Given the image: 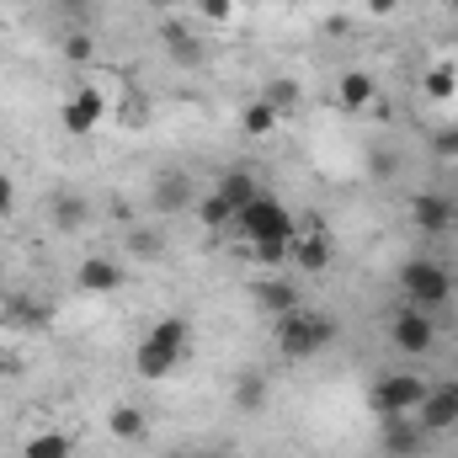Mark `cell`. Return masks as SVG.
<instances>
[{
    "instance_id": "d6a6232c",
    "label": "cell",
    "mask_w": 458,
    "mask_h": 458,
    "mask_svg": "<svg viewBox=\"0 0 458 458\" xmlns=\"http://www.w3.org/2000/svg\"><path fill=\"white\" fill-rule=\"evenodd\" d=\"M448 5H454V11H458V0H448Z\"/></svg>"
},
{
    "instance_id": "cb8c5ba5",
    "label": "cell",
    "mask_w": 458,
    "mask_h": 458,
    "mask_svg": "<svg viewBox=\"0 0 458 458\" xmlns=\"http://www.w3.org/2000/svg\"><path fill=\"white\" fill-rule=\"evenodd\" d=\"M267 102H272L277 113H288V107H299V86H293V81H272V86H267Z\"/></svg>"
},
{
    "instance_id": "8fae6325",
    "label": "cell",
    "mask_w": 458,
    "mask_h": 458,
    "mask_svg": "<svg viewBox=\"0 0 458 458\" xmlns=\"http://www.w3.org/2000/svg\"><path fill=\"white\" fill-rule=\"evenodd\" d=\"M421 427L416 421H405V416H389V427H384V454L389 458H411V454H421Z\"/></svg>"
},
{
    "instance_id": "9c48e42d",
    "label": "cell",
    "mask_w": 458,
    "mask_h": 458,
    "mask_svg": "<svg viewBox=\"0 0 458 458\" xmlns=\"http://www.w3.org/2000/svg\"><path fill=\"white\" fill-rule=\"evenodd\" d=\"M288 256H293L304 272H326V267H331V240H326V225H320V219H315V225H299Z\"/></svg>"
},
{
    "instance_id": "4316f807",
    "label": "cell",
    "mask_w": 458,
    "mask_h": 458,
    "mask_svg": "<svg viewBox=\"0 0 458 458\" xmlns=\"http://www.w3.org/2000/svg\"><path fill=\"white\" fill-rule=\"evenodd\" d=\"M229 11H234V0H203V16H214V21H225Z\"/></svg>"
},
{
    "instance_id": "4dcf8cb0",
    "label": "cell",
    "mask_w": 458,
    "mask_h": 458,
    "mask_svg": "<svg viewBox=\"0 0 458 458\" xmlns=\"http://www.w3.org/2000/svg\"><path fill=\"white\" fill-rule=\"evenodd\" d=\"M149 5H160V11H165V5H176V0H149Z\"/></svg>"
},
{
    "instance_id": "7402d4cb",
    "label": "cell",
    "mask_w": 458,
    "mask_h": 458,
    "mask_svg": "<svg viewBox=\"0 0 458 458\" xmlns=\"http://www.w3.org/2000/svg\"><path fill=\"white\" fill-rule=\"evenodd\" d=\"M54 225L64 229V234H75V229L86 225V203H81V198H59V203H54Z\"/></svg>"
},
{
    "instance_id": "9a60e30c",
    "label": "cell",
    "mask_w": 458,
    "mask_h": 458,
    "mask_svg": "<svg viewBox=\"0 0 458 458\" xmlns=\"http://www.w3.org/2000/svg\"><path fill=\"white\" fill-rule=\"evenodd\" d=\"M144 432H149V421H144V411H139V405H117V411H113V437H117V443H139Z\"/></svg>"
},
{
    "instance_id": "d4e9b609",
    "label": "cell",
    "mask_w": 458,
    "mask_h": 458,
    "mask_svg": "<svg viewBox=\"0 0 458 458\" xmlns=\"http://www.w3.org/2000/svg\"><path fill=\"white\" fill-rule=\"evenodd\" d=\"M64 59H75V64H86V59H91V38H86V32H75V38H64Z\"/></svg>"
},
{
    "instance_id": "7a4b0ae2",
    "label": "cell",
    "mask_w": 458,
    "mask_h": 458,
    "mask_svg": "<svg viewBox=\"0 0 458 458\" xmlns=\"http://www.w3.org/2000/svg\"><path fill=\"white\" fill-rule=\"evenodd\" d=\"M187 352H192V320H187V315H160V320L144 331L133 368H139L144 378H165Z\"/></svg>"
},
{
    "instance_id": "4fadbf2b",
    "label": "cell",
    "mask_w": 458,
    "mask_h": 458,
    "mask_svg": "<svg viewBox=\"0 0 458 458\" xmlns=\"http://www.w3.org/2000/svg\"><path fill=\"white\" fill-rule=\"evenodd\" d=\"M256 299H261V310L277 320V315H288V310H299V288L293 283H283V277H267L261 288H256Z\"/></svg>"
},
{
    "instance_id": "e0dca14e",
    "label": "cell",
    "mask_w": 458,
    "mask_h": 458,
    "mask_svg": "<svg viewBox=\"0 0 458 458\" xmlns=\"http://www.w3.org/2000/svg\"><path fill=\"white\" fill-rule=\"evenodd\" d=\"M214 192H219V198H225L229 208L240 214V208H245V203L256 198V182H250L245 171H229V176H225V182H219V187H214Z\"/></svg>"
},
{
    "instance_id": "30bf717a",
    "label": "cell",
    "mask_w": 458,
    "mask_h": 458,
    "mask_svg": "<svg viewBox=\"0 0 458 458\" xmlns=\"http://www.w3.org/2000/svg\"><path fill=\"white\" fill-rule=\"evenodd\" d=\"M411 219L421 234H443V229L454 225V203L448 198H437V192H421L416 203H411Z\"/></svg>"
},
{
    "instance_id": "484cf974",
    "label": "cell",
    "mask_w": 458,
    "mask_h": 458,
    "mask_svg": "<svg viewBox=\"0 0 458 458\" xmlns=\"http://www.w3.org/2000/svg\"><path fill=\"white\" fill-rule=\"evenodd\" d=\"M11 208H16V187H11V176L0 171V219H5Z\"/></svg>"
},
{
    "instance_id": "f1b7e54d",
    "label": "cell",
    "mask_w": 458,
    "mask_h": 458,
    "mask_svg": "<svg viewBox=\"0 0 458 458\" xmlns=\"http://www.w3.org/2000/svg\"><path fill=\"white\" fill-rule=\"evenodd\" d=\"M362 5H368V11H373V16H389V11H394V5H400V0H362Z\"/></svg>"
},
{
    "instance_id": "277c9868",
    "label": "cell",
    "mask_w": 458,
    "mask_h": 458,
    "mask_svg": "<svg viewBox=\"0 0 458 458\" xmlns=\"http://www.w3.org/2000/svg\"><path fill=\"white\" fill-rule=\"evenodd\" d=\"M400 288H405V299H411L416 310H443V304H448V293H454V277H448V267H443V261L416 256V261H405V267H400Z\"/></svg>"
},
{
    "instance_id": "ac0fdd59",
    "label": "cell",
    "mask_w": 458,
    "mask_h": 458,
    "mask_svg": "<svg viewBox=\"0 0 458 458\" xmlns=\"http://www.w3.org/2000/svg\"><path fill=\"white\" fill-rule=\"evenodd\" d=\"M70 448H75V443H70L64 432H38V437L21 448V458H70Z\"/></svg>"
},
{
    "instance_id": "83f0119b",
    "label": "cell",
    "mask_w": 458,
    "mask_h": 458,
    "mask_svg": "<svg viewBox=\"0 0 458 458\" xmlns=\"http://www.w3.org/2000/svg\"><path fill=\"white\" fill-rule=\"evenodd\" d=\"M437 149H443V155H458V128H443V133H437Z\"/></svg>"
},
{
    "instance_id": "1f68e13d",
    "label": "cell",
    "mask_w": 458,
    "mask_h": 458,
    "mask_svg": "<svg viewBox=\"0 0 458 458\" xmlns=\"http://www.w3.org/2000/svg\"><path fill=\"white\" fill-rule=\"evenodd\" d=\"M198 458H229V454H198Z\"/></svg>"
},
{
    "instance_id": "ffe728a7",
    "label": "cell",
    "mask_w": 458,
    "mask_h": 458,
    "mask_svg": "<svg viewBox=\"0 0 458 458\" xmlns=\"http://www.w3.org/2000/svg\"><path fill=\"white\" fill-rule=\"evenodd\" d=\"M421 86H427V97H432V102H448V97L458 91V70H454V64H432Z\"/></svg>"
},
{
    "instance_id": "d6986e66",
    "label": "cell",
    "mask_w": 458,
    "mask_h": 458,
    "mask_svg": "<svg viewBox=\"0 0 458 458\" xmlns=\"http://www.w3.org/2000/svg\"><path fill=\"white\" fill-rule=\"evenodd\" d=\"M240 411H261V400H267V378L261 373H240V384H234V394H229Z\"/></svg>"
},
{
    "instance_id": "6da1fadb",
    "label": "cell",
    "mask_w": 458,
    "mask_h": 458,
    "mask_svg": "<svg viewBox=\"0 0 458 458\" xmlns=\"http://www.w3.org/2000/svg\"><path fill=\"white\" fill-rule=\"evenodd\" d=\"M272 342H277V352L288 362H310V357H320L326 346L336 342V326H331V315L299 304V310H288V315L272 320Z\"/></svg>"
},
{
    "instance_id": "603a6c76",
    "label": "cell",
    "mask_w": 458,
    "mask_h": 458,
    "mask_svg": "<svg viewBox=\"0 0 458 458\" xmlns=\"http://www.w3.org/2000/svg\"><path fill=\"white\" fill-rule=\"evenodd\" d=\"M165 43H171V54H176L182 64H198V43H192L182 27H165Z\"/></svg>"
},
{
    "instance_id": "2e32d148",
    "label": "cell",
    "mask_w": 458,
    "mask_h": 458,
    "mask_svg": "<svg viewBox=\"0 0 458 458\" xmlns=\"http://www.w3.org/2000/svg\"><path fill=\"white\" fill-rule=\"evenodd\" d=\"M277 117H283V113H277L267 97H256V102L245 107V117H240V128H245L250 139H261V133H272V128H277Z\"/></svg>"
},
{
    "instance_id": "44dd1931",
    "label": "cell",
    "mask_w": 458,
    "mask_h": 458,
    "mask_svg": "<svg viewBox=\"0 0 458 458\" xmlns=\"http://www.w3.org/2000/svg\"><path fill=\"white\" fill-rule=\"evenodd\" d=\"M198 214H203V225L214 229V234H219V229H234V208H229V203H225V198H219V192H208Z\"/></svg>"
},
{
    "instance_id": "f546056e",
    "label": "cell",
    "mask_w": 458,
    "mask_h": 458,
    "mask_svg": "<svg viewBox=\"0 0 458 458\" xmlns=\"http://www.w3.org/2000/svg\"><path fill=\"white\" fill-rule=\"evenodd\" d=\"M11 368H16V362H5V357H0V373H11Z\"/></svg>"
},
{
    "instance_id": "5b68a950",
    "label": "cell",
    "mask_w": 458,
    "mask_h": 458,
    "mask_svg": "<svg viewBox=\"0 0 458 458\" xmlns=\"http://www.w3.org/2000/svg\"><path fill=\"white\" fill-rule=\"evenodd\" d=\"M427 400V384L416 378V373H389V378H378L373 389H368V405L389 421V416H411L416 405Z\"/></svg>"
},
{
    "instance_id": "52a82bcc",
    "label": "cell",
    "mask_w": 458,
    "mask_h": 458,
    "mask_svg": "<svg viewBox=\"0 0 458 458\" xmlns=\"http://www.w3.org/2000/svg\"><path fill=\"white\" fill-rule=\"evenodd\" d=\"M432 336H437V331H432V315L416 310V304H405V310L389 320V342L400 346L405 357H421V352L432 346Z\"/></svg>"
},
{
    "instance_id": "5bb4252c",
    "label": "cell",
    "mask_w": 458,
    "mask_h": 458,
    "mask_svg": "<svg viewBox=\"0 0 458 458\" xmlns=\"http://www.w3.org/2000/svg\"><path fill=\"white\" fill-rule=\"evenodd\" d=\"M336 102H342L346 113L368 107V102H373V81H368L362 70H346V75H342V86H336Z\"/></svg>"
},
{
    "instance_id": "8992f818",
    "label": "cell",
    "mask_w": 458,
    "mask_h": 458,
    "mask_svg": "<svg viewBox=\"0 0 458 458\" xmlns=\"http://www.w3.org/2000/svg\"><path fill=\"white\" fill-rule=\"evenodd\" d=\"M102 117H107V97H102L97 86H81V91L59 107V123H64L70 139H86L91 128H102Z\"/></svg>"
},
{
    "instance_id": "7c38bea8",
    "label": "cell",
    "mask_w": 458,
    "mask_h": 458,
    "mask_svg": "<svg viewBox=\"0 0 458 458\" xmlns=\"http://www.w3.org/2000/svg\"><path fill=\"white\" fill-rule=\"evenodd\" d=\"M81 288H86V293H113V288H123V267L91 256V261L81 267Z\"/></svg>"
},
{
    "instance_id": "3957f363",
    "label": "cell",
    "mask_w": 458,
    "mask_h": 458,
    "mask_svg": "<svg viewBox=\"0 0 458 458\" xmlns=\"http://www.w3.org/2000/svg\"><path fill=\"white\" fill-rule=\"evenodd\" d=\"M234 234H240L245 245H261V240H293V234H299V219H293L277 198L256 192V198L234 214Z\"/></svg>"
},
{
    "instance_id": "ba28073f",
    "label": "cell",
    "mask_w": 458,
    "mask_h": 458,
    "mask_svg": "<svg viewBox=\"0 0 458 458\" xmlns=\"http://www.w3.org/2000/svg\"><path fill=\"white\" fill-rule=\"evenodd\" d=\"M416 427H421V432H454L458 427V378L427 389V400L416 405Z\"/></svg>"
}]
</instances>
